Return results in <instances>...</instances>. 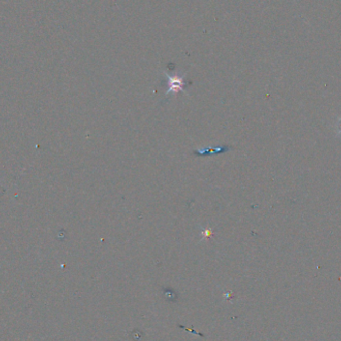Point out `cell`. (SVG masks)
<instances>
[{
  "mask_svg": "<svg viewBox=\"0 0 341 341\" xmlns=\"http://www.w3.org/2000/svg\"><path fill=\"white\" fill-rule=\"evenodd\" d=\"M165 75L167 77V84H168V91L166 93V96H168L170 93H178L180 91L184 92V86H185L184 76L170 75L168 73H165Z\"/></svg>",
  "mask_w": 341,
  "mask_h": 341,
  "instance_id": "6da1fadb",
  "label": "cell"
},
{
  "mask_svg": "<svg viewBox=\"0 0 341 341\" xmlns=\"http://www.w3.org/2000/svg\"><path fill=\"white\" fill-rule=\"evenodd\" d=\"M203 234H204L203 237H210V236H211V234H212V232H211L210 230H207V231H205Z\"/></svg>",
  "mask_w": 341,
  "mask_h": 341,
  "instance_id": "7a4b0ae2",
  "label": "cell"
}]
</instances>
